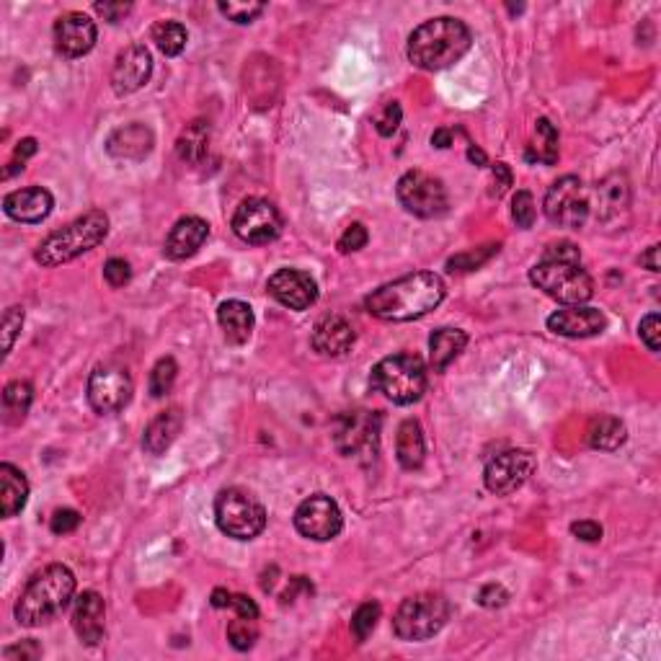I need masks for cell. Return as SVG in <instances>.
Masks as SVG:
<instances>
[{"label":"cell","mask_w":661,"mask_h":661,"mask_svg":"<svg viewBox=\"0 0 661 661\" xmlns=\"http://www.w3.org/2000/svg\"><path fill=\"white\" fill-rule=\"evenodd\" d=\"M607 326L605 316L597 308H581V305H566L548 318V328L553 334L566 339H589L602 334Z\"/></svg>","instance_id":"obj_19"},{"label":"cell","mask_w":661,"mask_h":661,"mask_svg":"<svg viewBox=\"0 0 661 661\" xmlns=\"http://www.w3.org/2000/svg\"><path fill=\"white\" fill-rule=\"evenodd\" d=\"M21 326H24V308H8L3 316V354H11Z\"/></svg>","instance_id":"obj_44"},{"label":"cell","mask_w":661,"mask_h":661,"mask_svg":"<svg viewBox=\"0 0 661 661\" xmlns=\"http://www.w3.org/2000/svg\"><path fill=\"white\" fill-rule=\"evenodd\" d=\"M37 150H39V145H37V140H34V137H26V140H21L19 145H16V161H21L24 163L26 158H31V155H37Z\"/></svg>","instance_id":"obj_54"},{"label":"cell","mask_w":661,"mask_h":661,"mask_svg":"<svg viewBox=\"0 0 661 661\" xmlns=\"http://www.w3.org/2000/svg\"><path fill=\"white\" fill-rule=\"evenodd\" d=\"M93 11L99 13L104 21H109V24H117V21H122L132 11V6L130 3H96Z\"/></svg>","instance_id":"obj_51"},{"label":"cell","mask_w":661,"mask_h":661,"mask_svg":"<svg viewBox=\"0 0 661 661\" xmlns=\"http://www.w3.org/2000/svg\"><path fill=\"white\" fill-rule=\"evenodd\" d=\"M535 455L530 450H507L496 455L494 460H489L486 465V473H483V481H486V489L496 496H509L517 489H522L527 483V478L532 476L535 470Z\"/></svg>","instance_id":"obj_15"},{"label":"cell","mask_w":661,"mask_h":661,"mask_svg":"<svg viewBox=\"0 0 661 661\" xmlns=\"http://www.w3.org/2000/svg\"><path fill=\"white\" fill-rule=\"evenodd\" d=\"M589 194L579 176H563L545 194L543 210L558 228H581L589 217Z\"/></svg>","instance_id":"obj_11"},{"label":"cell","mask_w":661,"mask_h":661,"mask_svg":"<svg viewBox=\"0 0 661 661\" xmlns=\"http://www.w3.org/2000/svg\"><path fill=\"white\" fill-rule=\"evenodd\" d=\"M217 527L233 540H254L266 527V509L251 491L225 489L215 499Z\"/></svg>","instance_id":"obj_8"},{"label":"cell","mask_w":661,"mask_h":661,"mask_svg":"<svg viewBox=\"0 0 661 661\" xmlns=\"http://www.w3.org/2000/svg\"><path fill=\"white\" fill-rule=\"evenodd\" d=\"M494 184L499 186V189H496V197L507 192V186H512V171H509L507 163H496L494 166Z\"/></svg>","instance_id":"obj_53"},{"label":"cell","mask_w":661,"mask_h":661,"mask_svg":"<svg viewBox=\"0 0 661 661\" xmlns=\"http://www.w3.org/2000/svg\"><path fill=\"white\" fill-rule=\"evenodd\" d=\"M3 656H6L8 661H34L42 656V649H39L37 641H21L16 643V646H8L6 651H3Z\"/></svg>","instance_id":"obj_49"},{"label":"cell","mask_w":661,"mask_h":661,"mask_svg":"<svg viewBox=\"0 0 661 661\" xmlns=\"http://www.w3.org/2000/svg\"><path fill=\"white\" fill-rule=\"evenodd\" d=\"M106 235H109V217H106V212L91 210L83 217H78V220H73L70 225H65L62 230L47 235L39 243L34 259L42 266H47V269H55V266L68 264V261L93 251L99 243L106 241Z\"/></svg>","instance_id":"obj_5"},{"label":"cell","mask_w":661,"mask_h":661,"mask_svg":"<svg viewBox=\"0 0 661 661\" xmlns=\"http://www.w3.org/2000/svg\"><path fill=\"white\" fill-rule=\"evenodd\" d=\"M512 217L519 228H532V223H535V199H532V194L525 192V189H519V192L514 194Z\"/></svg>","instance_id":"obj_42"},{"label":"cell","mask_w":661,"mask_h":661,"mask_svg":"<svg viewBox=\"0 0 661 661\" xmlns=\"http://www.w3.org/2000/svg\"><path fill=\"white\" fill-rule=\"evenodd\" d=\"M81 525V514L75 512V509H57L50 519V530L55 535H68V532L78 530Z\"/></svg>","instance_id":"obj_46"},{"label":"cell","mask_w":661,"mask_h":661,"mask_svg":"<svg viewBox=\"0 0 661 661\" xmlns=\"http://www.w3.org/2000/svg\"><path fill=\"white\" fill-rule=\"evenodd\" d=\"M631 207V184L623 173H610L607 179L597 184V217L602 223H610Z\"/></svg>","instance_id":"obj_27"},{"label":"cell","mask_w":661,"mask_h":661,"mask_svg":"<svg viewBox=\"0 0 661 661\" xmlns=\"http://www.w3.org/2000/svg\"><path fill=\"white\" fill-rule=\"evenodd\" d=\"M31 398H34V390L26 380H13V383L6 385V390H3V419H6V424L16 427L26 419Z\"/></svg>","instance_id":"obj_33"},{"label":"cell","mask_w":661,"mask_h":661,"mask_svg":"<svg viewBox=\"0 0 661 661\" xmlns=\"http://www.w3.org/2000/svg\"><path fill=\"white\" fill-rule=\"evenodd\" d=\"M269 295L290 310H308L318 300L316 279L300 269H279L266 282Z\"/></svg>","instance_id":"obj_16"},{"label":"cell","mask_w":661,"mask_h":661,"mask_svg":"<svg viewBox=\"0 0 661 661\" xmlns=\"http://www.w3.org/2000/svg\"><path fill=\"white\" fill-rule=\"evenodd\" d=\"M372 388L396 406H411L427 393V365L416 354H393L372 367Z\"/></svg>","instance_id":"obj_6"},{"label":"cell","mask_w":661,"mask_h":661,"mask_svg":"<svg viewBox=\"0 0 661 661\" xmlns=\"http://www.w3.org/2000/svg\"><path fill=\"white\" fill-rule=\"evenodd\" d=\"M233 233L251 246H266L282 233V215L269 199L248 197L235 210Z\"/></svg>","instance_id":"obj_12"},{"label":"cell","mask_w":661,"mask_h":661,"mask_svg":"<svg viewBox=\"0 0 661 661\" xmlns=\"http://www.w3.org/2000/svg\"><path fill=\"white\" fill-rule=\"evenodd\" d=\"M354 328L352 323L341 316H326L316 323L310 344L321 357H344L354 346Z\"/></svg>","instance_id":"obj_23"},{"label":"cell","mask_w":661,"mask_h":661,"mask_svg":"<svg viewBox=\"0 0 661 661\" xmlns=\"http://www.w3.org/2000/svg\"><path fill=\"white\" fill-rule=\"evenodd\" d=\"M638 334L641 341L649 346V352H659V336H661V318L659 313H649L646 318H641V326H638Z\"/></svg>","instance_id":"obj_45"},{"label":"cell","mask_w":661,"mask_h":661,"mask_svg":"<svg viewBox=\"0 0 661 661\" xmlns=\"http://www.w3.org/2000/svg\"><path fill=\"white\" fill-rule=\"evenodd\" d=\"M465 344H468V334H465L463 328H437L429 336V362H432L434 372H442L445 367H450L460 357Z\"/></svg>","instance_id":"obj_29"},{"label":"cell","mask_w":661,"mask_h":661,"mask_svg":"<svg viewBox=\"0 0 661 661\" xmlns=\"http://www.w3.org/2000/svg\"><path fill=\"white\" fill-rule=\"evenodd\" d=\"M104 279L112 287H124L132 279L130 264L124 259H109L104 264Z\"/></svg>","instance_id":"obj_47"},{"label":"cell","mask_w":661,"mask_h":661,"mask_svg":"<svg viewBox=\"0 0 661 661\" xmlns=\"http://www.w3.org/2000/svg\"><path fill=\"white\" fill-rule=\"evenodd\" d=\"M153 145H155L153 130L140 122H132L112 132V137L106 140V153L112 155V158H117V161L137 163L143 161V158H148Z\"/></svg>","instance_id":"obj_22"},{"label":"cell","mask_w":661,"mask_h":661,"mask_svg":"<svg viewBox=\"0 0 661 661\" xmlns=\"http://www.w3.org/2000/svg\"><path fill=\"white\" fill-rule=\"evenodd\" d=\"M527 158L543 163V166H556L558 163V132L548 119H538V122H535V137H532Z\"/></svg>","instance_id":"obj_34"},{"label":"cell","mask_w":661,"mask_h":661,"mask_svg":"<svg viewBox=\"0 0 661 661\" xmlns=\"http://www.w3.org/2000/svg\"><path fill=\"white\" fill-rule=\"evenodd\" d=\"M396 197L403 204V210L421 217V220L445 215L447 204H450L445 184L424 171L403 173L396 186Z\"/></svg>","instance_id":"obj_10"},{"label":"cell","mask_w":661,"mask_h":661,"mask_svg":"<svg viewBox=\"0 0 661 661\" xmlns=\"http://www.w3.org/2000/svg\"><path fill=\"white\" fill-rule=\"evenodd\" d=\"M52 207H55V197L42 186H26L19 192L6 194L3 199V210L16 223H42L50 217Z\"/></svg>","instance_id":"obj_21"},{"label":"cell","mask_w":661,"mask_h":661,"mask_svg":"<svg viewBox=\"0 0 661 661\" xmlns=\"http://www.w3.org/2000/svg\"><path fill=\"white\" fill-rule=\"evenodd\" d=\"M571 535L584 540V543H597V540H602V525H597L592 519H581V522L571 525Z\"/></svg>","instance_id":"obj_50"},{"label":"cell","mask_w":661,"mask_h":661,"mask_svg":"<svg viewBox=\"0 0 661 661\" xmlns=\"http://www.w3.org/2000/svg\"><path fill=\"white\" fill-rule=\"evenodd\" d=\"M228 641L230 646L238 651L254 649V643L259 641V625H256V618L235 615V620H230L228 625Z\"/></svg>","instance_id":"obj_36"},{"label":"cell","mask_w":661,"mask_h":661,"mask_svg":"<svg viewBox=\"0 0 661 661\" xmlns=\"http://www.w3.org/2000/svg\"><path fill=\"white\" fill-rule=\"evenodd\" d=\"M432 145H434V148H442V150L450 148V145H452V132L450 130H437L432 135Z\"/></svg>","instance_id":"obj_57"},{"label":"cell","mask_w":661,"mask_h":661,"mask_svg":"<svg viewBox=\"0 0 661 661\" xmlns=\"http://www.w3.org/2000/svg\"><path fill=\"white\" fill-rule=\"evenodd\" d=\"M176 375H179V365L173 357H163L155 362L153 372H150V396L163 398L166 393H171L173 383H176Z\"/></svg>","instance_id":"obj_37"},{"label":"cell","mask_w":661,"mask_h":661,"mask_svg":"<svg viewBox=\"0 0 661 661\" xmlns=\"http://www.w3.org/2000/svg\"><path fill=\"white\" fill-rule=\"evenodd\" d=\"M75 597V576L68 566L52 563L29 579L16 602V620L24 628H39L68 610Z\"/></svg>","instance_id":"obj_4"},{"label":"cell","mask_w":661,"mask_h":661,"mask_svg":"<svg viewBox=\"0 0 661 661\" xmlns=\"http://www.w3.org/2000/svg\"><path fill=\"white\" fill-rule=\"evenodd\" d=\"M530 282L563 305H584L594 295V279L581 266L579 248L569 241L545 251L530 269Z\"/></svg>","instance_id":"obj_2"},{"label":"cell","mask_w":661,"mask_h":661,"mask_svg":"<svg viewBox=\"0 0 661 661\" xmlns=\"http://www.w3.org/2000/svg\"><path fill=\"white\" fill-rule=\"evenodd\" d=\"M396 455L401 468L406 470H419L427 458V442H424V432L416 419H406L398 427L396 437Z\"/></svg>","instance_id":"obj_30"},{"label":"cell","mask_w":661,"mask_h":661,"mask_svg":"<svg viewBox=\"0 0 661 661\" xmlns=\"http://www.w3.org/2000/svg\"><path fill=\"white\" fill-rule=\"evenodd\" d=\"M587 439L594 450L615 452L625 445L628 429H625L623 421L615 419V416H597V419H592V424H589Z\"/></svg>","instance_id":"obj_31"},{"label":"cell","mask_w":661,"mask_h":661,"mask_svg":"<svg viewBox=\"0 0 661 661\" xmlns=\"http://www.w3.org/2000/svg\"><path fill=\"white\" fill-rule=\"evenodd\" d=\"M186 39H189V34H186L184 24H179V21H158L153 26L155 47L166 57H179L186 47Z\"/></svg>","instance_id":"obj_35"},{"label":"cell","mask_w":661,"mask_h":661,"mask_svg":"<svg viewBox=\"0 0 661 661\" xmlns=\"http://www.w3.org/2000/svg\"><path fill=\"white\" fill-rule=\"evenodd\" d=\"M494 254H499V243H496V246L494 243H491V246H481L476 248V251H465V254L447 261V269H450V272H473V269L486 264Z\"/></svg>","instance_id":"obj_39"},{"label":"cell","mask_w":661,"mask_h":661,"mask_svg":"<svg viewBox=\"0 0 661 661\" xmlns=\"http://www.w3.org/2000/svg\"><path fill=\"white\" fill-rule=\"evenodd\" d=\"M401 119H403L401 104H398V101H388V104H385L375 117L377 135L393 137L398 132V127H401Z\"/></svg>","instance_id":"obj_41"},{"label":"cell","mask_w":661,"mask_h":661,"mask_svg":"<svg viewBox=\"0 0 661 661\" xmlns=\"http://www.w3.org/2000/svg\"><path fill=\"white\" fill-rule=\"evenodd\" d=\"M470 29L460 19L452 16H439V19L424 21L416 26L408 37V60L416 68L437 73L445 70L465 57L470 50Z\"/></svg>","instance_id":"obj_3"},{"label":"cell","mask_w":661,"mask_h":661,"mask_svg":"<svg viewBox=\"0 0 661 661\" xmlns=\"http://www.w3.org/2000/svg\"><path fill=\"white\" fill-rule=\"evenodd\" d=\"M207 148H210V124L197 119L181 132L179 143H176V150H179V158L184 163H202V158L207 155Z\"/></svg>","instance_id":"obj_32"},{"label":"cell","mask_w":661,"mask_h":661,"mask_svg":"<svg viewBox=\"0 0 661 661\" xmlns=\"http://www.w3.org/2000/svg\"><path fill=\"white\" fill-rule=\"evenodd\" d=\"M153 73V57L145 50L143 44H130L127 50L117 55L112 70V86L119 96H130V93L140 91L145 83L150 81Z\"/></svg>","instance_id":"obj_17"},{"label":"cell","mask_w":661,"mask_h":661,"mask_svg":"<svg viewBox=\"0 0 661 661\" xmlns=\"http://www.w3.org/2000/svg\"><path fill=\"white\" fill-rule=\"evenodd\" d=\"M450 602L437 592H421L401 602L393 615V633L401 641H427L437 636L450 620Z\"/></svg>","instance_id":"obj_7"},{"label":"cell","mask_w":661,"mask_h":661,"mask_svg":"<svg viewBox=\"0 0 661 661\" xmlns=\"http://www.w3.org/2000/svg\"><path fill=\"white\" fill-rule=\"evenodd\" d=\"M29 499V483L19 468H13L11 463L0 465V512L3 517L11 519L26 507Z\"/></svg>","instance_id":"obj_28"},{"label":"cell","mask_w":661,"mask_h":661,"mask_svg":"<svg viewBox=\"0 0 661 661\" xmlns=\"http://www.w3.org/2000/svg\"><path fill=\"white\" fill-rule=\"evenodd\" d=\"M509 602V592L501 584H486L478 592V605L489 607V610H496V607H504Z\"/></svg>","instance_id":"obj_48"},{"label":"cell","mask_w":661,"mask_h":661,"mask_svg":"<svg viewBox=\"0 0 661 661\" xmlns=\"http://www.w3.org/2000/svg\"><path fill=\"white\" fill-rule=\"evenodd\" d=\"M295 527L303 538L316 540V543H328V540H334L341 532L344 517H341L339 504L331 496L313 494L297 507Z\"/></svg>","instance_id":"obj_14"},{"label":"cell","mask_w":661,"mask_h":661,"mask_svg":"<svg viewBox=\"0 0 661 661\" xmlns=\"http://www.w3.org/2000/svg\"><path fill=\"white\" fill-rule=\"evenodd\" d=\"M468 158L473 163H478V166H486V153H483V150H478L476 145H470V148H468Z\"/></svg>","instance_id":"obj_58"},{"label":"cell","mask_w":661,"mask_h":661,"mask_svg":"<svg viewBox=\"0 0 661 661\" xmlns=\"http://www.w3.org/2000/svg\"><path fill=\"white\" fill-rule=\"evenodd\" d=\"M217 323L223 328L228 344L241 346L254 334L256 318L248 303H243V300H228V303H223L220 310H217Z\"/></svg>","instance_id":"obj_25"},{"label":"cell","mask_w":661,"mask_h":661,"mask_svg":"<svg viewBox=\"0 0 661 661\" xmlns=\"http://www.w3.org/2000/svg\"><path fill=\"white\" fill-rule=\"evenodd\" d=\"M106 605L99 592H83L73 600V631L86 646H99L106 633Z\"/></svg>","instance_id":"obj_20"},{"label":"cell","mask_w":661,"mask_h":661,"mask_svg":"<svg viewBox=\"0 0 661 661\" xmlns=\"http://www.w3.org/2000/svg\"><path fill=\"white\" fill-rule=\"evenodd\" d=\"M230 600H233V594H230L228 589H215V592H212V607H217V610L230 607Z\"/></svg>","instance_id":"obj_56"},{"label":"cell","mask_w":661,"mask_h":661,"mask_svg":"<svg viewBox=\"0 0 661 661\" xmlns=\"http://www.w3.org/2000/svg\"><path fill=\"white\" fill-rule=\"evenodd\" d=\"M334 445L346 458L372 460L380 450V416L370 411L341 414L334 421Z\"/></svg>","instance_id":"obj_9"},{"label":"cell","mask_w":661,"mask_h":661,"mask_svg":"<svg viewBox=\"0 0 661 661\" xmlns=\"http://www.w3.org/2000/svg\"><path fill=\"white\" fill-rule=\"evenodd\" d=\"M207 235H210V225L204 223L202 217H181L166 238V256L173 261L192 259L204 246Z\"/></svg>","instance_id":"obj_24"},{"label":"cell","mask_w":661,"mask_h":661,"mask_svg":"<svg viewBox=\"0 0 661 661\" xmlns=\"http://www.w3.org/2000/svg\"><path fill=\"white\" fill-rule=\"evenodd\" d=\"M380 605L377 602H365L359 605L352 615V636L357 638V643H365L372 636V631L377 628V620H380Z\"/></svg>","instance_id":"obj_38"},{"label":"cell","mask_w":661,"mask_h":661,"mask_svg":"<svg viewBox=\"0 0 661 661\" xmlns=\"http://www.w3.org/2000/svg\"><path fill=\"white\" fill-rule=\"evenodd\" d=\"M230 607L235 610V615H243V618L259 620V607H256V602L251 600V597H246V594H233Z\"/></svg>","instance_id":"obj_52"},{"label":"cell","mask_w":661,"mask_h":661,"mask_svg":"<svg viewBox=\"0 0 661 661\" xmlns=\"http://www.w3.org/2000/svg\"><path fill=\"white\" fill-rule=\"evenodd\" d=\"M445 282L434 272H414L383 285L365 300L367 313L380 321L406 323L424 318L445 300Z\"/></svg>","instance_id":"obj_1"},{"label":"cell","mask_w":661,"mask_h":661,"mask_svg":"<svg viewBox=\"0 0 661 661\" xmlns=\"http://www.w3.org/2000/svg\"><path fill=\"white\" fill-rule=\"evenodd\" d=\"M264 3H220L217 11L223 13L225 19H230L233 24H251L264 13Z\"/></svg>","instance_id":"obj_40"},{"label":"cell","mask_w":661,"mask_h":661,"mask_svg":"<svg viewBox=\"0 0 661 661\" xmlns=\"http://www.w3.org/2000/svg\"><path fill=\"white\" fill-rule=\"evenodd\" d=\"M96 24L86 13L70 11L60 16L55 24V47L65 57H83L93 50L96 44Z\"/></svg>","instance_id":"obj_18"},{"label":"cell","mask_w":661,"mask_h":661,"mask_svg":"<svg viewBox=\"0 0 661 661\" xmlns=\"http://www.w3.org/2000/svg\"><path fill=\"white\" fill-rule=\"evenodd\" d=\"M641 264L646 266L649 272H659V269H661V266H659V246H651L649 251L641 256Z\"/></svg>","instance_id":"obj_55"},{"label":"cell","mask_w":661,"mask_h":661,"mask_svg":"<svg viewBox=\"0 0 661 661\" xmlns=\"http://www.w3.org/2000/svg\"><path fill=\"white\" fill-rule=\"evenodd\" d=\"M181 429H184V414H181V408L179 406L166 408V411H161V414L155 416V419L148 424V429H145L143 447L150 452V455H163V452L176 442Z\"/></svg>","instance_id":"obj_26"},{"label":"cell","mask_w":661,"mask_h":661,"mask_svg":"<svg viewBox=\"0 0 661 661\" xmlns=\"http://www.w3.org/2000/svg\"><path fill=\"white\" fill-rule=\"evenodd\" d=\"M132 377L119 365H99L88 377V403L96 414H119L132 401Z\"/></svg>","instance_id":"obj_13"},{"label":"cell","mask_w":661,"mask_h":661,"mask_svg":"<svg viewBox=\"0 0 661 661\" xmlns=\"http://www.w3.org/2000/svg\"><path fill=\"white\" fill-rule=\"evenodd\" d=\"M367 241H370V233H367V228L362 223H352L349 228L341 233L339 238V251L341 254H354V251H359V248H365Z\"/></svg>","instance_id":"obj_43"}]
</instances>
